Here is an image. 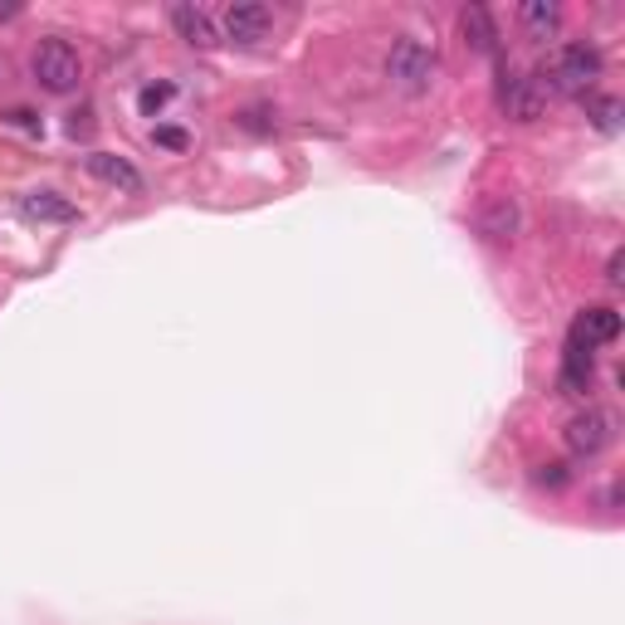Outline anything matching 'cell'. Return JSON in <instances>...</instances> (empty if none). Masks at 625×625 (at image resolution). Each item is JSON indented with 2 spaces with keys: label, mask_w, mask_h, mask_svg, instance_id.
<instances>
[{
  "label": "cell",
  "mask_w": 625,
  "mask_h": 625,
  "mask_svg": "<svg viewBox=\"0 0 625 625\" xmlns=\"http://www.w3.org/2000/svg\"><path fill=\"white\" fill-rule=\"evenodd\" d=\"M601 49L596 45H562L543 59L537 69V89L543 93H562V98H587L596 93V79H601Z\"/></svg>",
  "instance_id": "6da1fadb"
},
{
  "label": "cell",
  "mask_w": 625,
  "mask_h": 625,
  "mask_svg": "<svg viewBox=\"0 0 625 625\" xmlns=\"http://www.w3.org/2000/svg\"><path fill=\"white\" fill-rule=\"evenodd\" d=\"M435 69H440V59H435V49L425 45V40L401 35L397 45H391L387 79L397 83L401 93H425V89H431V83H435Z\"/></svg>",
  "instance_id": "7a4b0ae2"
},
{
  "label": "cell",
  "mask_w": 625,
  "mask_h": 625,
  "mask_svg": "<svg viewBox=\"0 0 625 625\" xmlns=\"http://www.w3.org/2000/svg\"><path fill=\"white\" fill-rule=\"evenodd\" d=\"M30 74L40 79V89H45V93H74V89H79V74H83L79 49H74L69 40H59V35L40 40L35 59H30Z\"/></svg>",
  "instance_id": "3957f363"
},
{
  "label": "cell",
  "mask_w": 625,
  "mask_h": 625,
  "mask_svg": "<svg viewBox=\"0 0 625 625\" xmlns=\"http://www.w3.org/2000/svg\"><path fill=\"white\" fill-rule=\"evenodd\" d=\"M543 103H547V93L537 89V79H523V74H513V69H499L503 118H513V123H537V118H543Z\"/></svg>",
  "instance_id": "277c9868"
},
{
  "label": "cell",
  "mask_w": 625,
  "mask_h": 625,
  "mask_svg": "<svg viewBox=\"0 0 625 625\" xmlns=\"http://www.w3.org/2000/svg\"><path fill=\"white\" fill-rule=\"evenodd\" d=\"M611 415L601 411V405H587L581 415H572L567 421V431H562V440H567V449H572L577 459H591V455H601V449L611 445Z\"/></svg>",
  "instance_id": "5b68a950"
},
{
  "label": "cell",
  "mask_w": 625,
  "mask_h": 625,
  "mask_svg": "<svg viewBox=\"0 0 625 625\" xmlns=\"http://www.w3.org/2000/svg\"><path fill=\"white\" fill-rule=\"evenodd\" d=\"M518 225H523V211H518V201H513V196L493 191V196H484V201H479L475 230H479L484 239H493V245L513 239V235H518Z\"/></svg>",
  "instance_id": "8992f818"
},
{
  "label": "cell",
  "mask_w": 625,
  "mask_h": 625,
  "mask_svg": "<svg viewBox=\"0 0 625 625\" xmlns=\"http://www.w3.org/2000/svg\"><path fill=\"white\" fill-rule=\"evenodd\" d=\"M221 25H225V40H235V45H259L274 30V10L265 0H235Z\"/></svg>",
  "instance_id": "52a82bcc"
},
{
  "label": "cell",
  "mask_w": 625,
  "mask_h": 625,
  "mask_svg": "<svg viewBox=\"0 0 625 625\" xmlns=\"http://www.w3.org/2000/svg\"><path fill=\"white\" fill-rule=\"evenodd\" d=\"M83 167H89L103 186H113V191H127V196H137L142 186H147V181H142V171H137L127 157H118V152H89V157H83Z\"/></svg>",
  "instance_id": "ba28073f"
},
{
  "label": "cell",
  "mask_w": 625,
  "mask_h": 625,
  "mask_svg": "<svg viewBox=\"0 0 625 625\" xmlns=\"http://www.w3.org/2000/svg\"><path fill=\"white\" fill-rule=\"evenodd\" d=\"M171 30H177L191 49H215L221 45V30H215V20L205 15L201 5H171Z\"/></svg>",
  "instance_id": "9c48e42d"
},
{
  "label": "cell",
  "mask_w": 625,
  "mask_h": 625,
  "mask_svg": "<svg viewBox=\"0 0 625 625\" xmlns=\"http://www.w3.org/2000/svg\"><path fill=\"white\" fill-rule=\"evenodd\" d=\"M20 211H25L30 221H40V225H69V221H79V205H74L69 196H59V191H30L25 201H20Z\"/></svg>",
  "instance_id": "30bf717a"
},
{
  "label": "cell",
  "mask_w": 625,
  "mask_h": 625,
  "mask_svg": "<svg viewBox=\"0 0 625 625\" xmlns=\"http://www.w3.org/2000/svg\"><path fill=\"white\" fill-rule=\"evenodd\" d=\"M572 337H577L581 347H606V343H616V337H621V313H616V309H587V313L577 317Z\"/></svg>",
  "instance_id": "8fae6325"
},
{
  "label": "cell",
  "mask_w": 625,
  "mask_h": 625,
  "mask_svg": "<svg viewBox=\"0 0 625 625\" xmlns=\"http://www.w3.org/2000/svg\"><path fill=\"white\" fill-rule=\"evenodd\" d=\"M459 35L475 54H493L499 49V30H493V15L484 5H465L459 10Z\"/></svg>",
  "instance_id": "7c38bea8"
},
{
  "label": "cell",
  "mask_w": 625,
  "mask_h": 625,
  "mask_svg": "<svg viewBox=\"0 0 625 625\" xmlns=\"http://www.w3.org/2000/svg\"><path fill=\"white\" fill-rule=\"evenodd\" d=\"M591 347H581L577 337L567 343V357H562V391L567 397H581V391H591Z\"/></svg>",
  "instance_id": "4fadbf2b"
},
{
  "label": "cell",
  "mask_w": 625,
  "mask_h": 625,
  "mask_svg": "<svg viewBox=\"0 0 625 625\" xmlns=\"http://www.w3.org/2000/svg\"><path fill=\"white\" fill-rule=\"evenodd\" d=\"M523 30H528L533 40H553L557 30H562V10H557V0H528V5L518 10Z\"/></svg>",
  "instance_id": "5bb4252c"
},
{
  "label": "cell",
  "mask_w": 625,
  "mask_h": 625,
  "mask_svg": "<svg viewBox=\"0 0 625 625\" xmlns=\"http://www.w3.org/2000/svg\"><path fill=\"white\" fill-rule=\"evenodd\" d=\"M587 118L596 133H621V118H625V103L616 93H587Z\"/></svg>",
  "instance_id": "9a60e30c"
},
{
  "label": "cell",
  "mask_w": 625,
  "mask_h": 625,
  "mask_svg": "<svg viewBox=\"0 0 625 625\" xmlns=\"http://www.w3.org/2000/svg\"><path fill=\"white\" fill-rule=\"evenodd\" d=\"M171 93H177V89H171V83H152V89H142V113H157V108H167L171 103Z\"/></svg>",
  "instance_id": "2e32d148"
},
{
  "label": "cell",
  "mask_w": 625,
  "mask_h": 625,
  "mask_svg": "<svg viewBox=\"0 0 625 625\" xmlns=\"http://www.w3.org/2000/svg\"><path fill=\"white\" fill-rule=\"evenodd\" d=\"M157 142H161V147H171V152H186V147H191V137H186L181 127H157Z\"/></svg>",
  "instance_id": "e0dca14e"
},
{
  "label": "cell",
  "mask_w": 625,
  "mask_h": 625,
  "mask_svg": "<svg viewBox=\"0 0 625 625\" xmlns=\"http://www.w3.org/2000/svg\"><path fill=\"white\" fill-rule=\"evenodd\" d=\"M537 484L562 489V484H567V465H543V469H537Z\"/></svg>",
  "instance_id": "ac0fdd59"
},
{
  "label": "cell",
  "mask_w": 625,
  "mask_h": 625,
  "mask_svg": "<svg viewBox=\"0 0 625 625\" xmlns=\"http://www.w3.org/2000/svg\"><path fill=\"white\" fill-rule=\"evenodd\" d=\"M606 283H616V289L625 283V255H621V249H616V255L606 259Z\"/></svg>",
  "instance_id": "d6986e66"
},
{
  "label": "cell",
  "mask_w": 625,
  "mask_h": 625,
  "mask_svg": "<svg viewBox=\"0 0 625 625\" xmlns=\"http://www.w3.org/2000/svg\"><path fill=\"white\" fill-rule=\"evenodd\" d=\"M10 123H20V127H35V113H25V108H15V113H10Z\"/></svg>",
  "instance_id": "ffe728a7"
},
{
  "label": "cell",
  "mask_w": 625,
  "mask_h": 625,
  "mask_svg": "<svg viewBox=\"0 0 625 625\" xmlns=\"http://www.w3.org/2000/svg\"><path fill=\"white\" fill-rule=\"evenodd\" d=\"M20 15V5H15V0H10V5H0V20H15Z\"/></svg>",
  "instance_id": "44dd1931"
}]
</instances>
